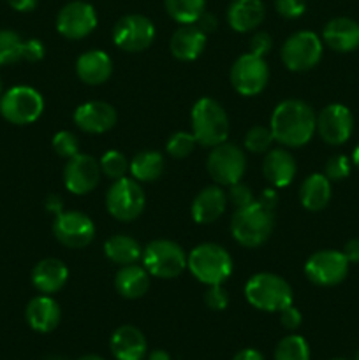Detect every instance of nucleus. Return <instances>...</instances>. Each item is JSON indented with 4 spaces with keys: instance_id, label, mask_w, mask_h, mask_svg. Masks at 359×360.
I'll return each instance as SVG.
<instances>
[{
    "instance_id": "1",
    "label": "nucleus",
    "mask_w": 359,
    "mask_h": 360,
    "mask_svg": "<svg viewBox=\"0 0 359 360\" xmlns=\"http://www.w3.org/2000/svg\"><path fill=\"white\" fill-rule=\"evenodd\" d=\"M270 129L275 141L287 148H301L317 132V115L306 102L289 98L280 102L271 115Z\"/></svg>"
},
{
    "instance_id": "2",
    "label": "nucleus",
    "mask_w": 359,
    "mask_h": 360,
    "mask_svg": "<svg viewBox=\"0 0 359 360\" xmlns=\"http://www.w3.org/2000/svg\"><path fill=\"white\" fill-rule=\"evenodd\" d=\"M245 299L250 306L266 313H280L294 301L287 280L273 273H257L245 283Z\"/></svg>"
},
{
    "instance_id": "3",
    "label": "nucleus",
    "mask_w": 359,
    "mask_h": 360,
    "mask_svg": "<svg viewBox=\"0 0 359 360\" xmlns=\"http://www.w3.org/2000/svg\"><path fill=\"white\" fill-rule=\"evenodd\" d=\"M275 229V213L263 204L252 202L234 211L231 218V234L246 248H257L270 239Z\"/></svg>"
},
{
    "instance_id": "4",
    "label": "nucleus",
    "mask_w": 359,
    "mask_h": 360,
    "mask_svg": "<svg viewBox=\"0 0 359 360\" xmlns=\"http://www.w3.org/2000/svg\"><path fill=\"white\" fill-rule=\"evenodd\" d=\"M187 267L197 281L224 285L232 274V259L227 250L215 243H203L187 255Z\"/></svg>"
},
{
    "instance_id": "5",
    "label": "nucleus",
    "mask_w": 359,
    "mask_h": 360,
    "mask_svg": "<svg viewBox=\"0 0 359 360\" xmlns=\"http://www.w3.org/2000/svg\"><path fill=\"white\" fill-rule=\"evenodd\" d=\"M192 134L201 146L215 148L229 136V118L215 98L203 97L192 108Z\"/></svg>"
},
{
    "instance_id": "6",
    "label": "nucleus",
    "mask_w": 359,
    "mask_h": 360,
    "mask_svg": "<svg viewBox=\"0 0 359 360\" xmlns=\"http://www.w3.org/2000/svg\"><path fill=\"white\" fill-rule=\"evenodd\" d=\"M143 266L150 276L172 280L187 269V255L182 246L169 239H155L143 250Z\"/></svg>"
},
{
    "instance_id": "7",
    "label": "nucleus",
    "mask_w": 359,
    "mask_h": 360,
    "mask_svg": "<svg viewBox=\"0 0 359 360\" xmlns=\"http://www.w3.org/2000/svg\"><path fill=\"white\" fill-rule=\"evenodd\" d=\"M42 111L44 98L32 86H13L0 97V115L13 125H30L41 118Z\"/></svg>"
},
{
    "instance_id": "8",
    "label": "nucleus",
    "mask_w": 359,
    "mask_h": 360,
    "mask_svg": "<svg viewBox=\"0 0 359 360\" xmlns=\"http://www.w3.org/2000/svg\"><path fill=\"white\" fill-rule=\"evenodd\" d=\"M322 39L312 30H299L292 34L282 46V62L292 72H305L313 69L322 58Z\"/></svg>"
},
{
    "instance_id": "9",
    "label": "nucleus",
    "mask_w": 359,
    "mask_h": 360,
    "mask_svg": "<svg viewBox=\"0 0 359 360\" xmlns=\"http://www.w3.org/2000/svg\"><path fill=\"white\" fill-rule=\"evenodd\" d=\"M144 204V192L141 188L139 181L134 178H120L113 181L106 193V207L109 214L118 221H132L143 213Z\"/></svg>"
},
{
    "instance_id": "10",
    "label": "nucleus",
    "mask_w": 359,
    "mask_h": 360,
    "mask_svg": "<svg viewBox=\"0 0 359 360\" xmlns=\"http://www.w3.org/2000/svg\"><path fill=\"white\" fill-rule=\"evenodd\" d=\"M208 174L217 185L231 186L241 181L246 169V157L236 144L222 143L211 148L206 160Z\"/></svg>"
},
{
    "instance_id": "11",
    "label": "nucleus",
    "mask_w": 359,
    "mask_h": 360,
    "mask_svg": "<svg viewBox=\"0 0 359 360\" xmlns=\"http://www.w3.org/2000/svg\"><path fill=\"white\" fill-rule=\"evenodd\" d=\"M270 81V67L266 60L253 53L239 56L231 67V83L243 97H256Z\"/></svg>"
},
{
    "instance_id": "12",
    "label": "nucleus",
    "mask_w": 359,
    "mask_h": 360,
    "mask_svg": "<svg viewBox=\"0 0 359 360\" xmlns=\"http://www.w3.org/2000/svg\"><path fill=\"white\" fill-rule=\"evenodd\" d=\"M351 262L344 252L338 250H320L308 257L305 264V274L317 287H334L347 278Z\"/></svg>"
},
{
    "instance_id": "13",
    "label": "nucleus",
    "mask_w": 359,
    "mask_h": 360,
    "mask_svg": "<svg viewBox=\"0 0 359 360\" xmlns=\"http://www.w3.org/2000/svg\"><path fill=\"white\" fill-rule=\"evenodd\" d=\"M155 25L143 14H127L113 27V41L127 53H141L151 46Z\"/></svg>"
},
{
    "instance_id": "14",
    "label": "nucleus",
    "mask_w": 359,
    "mask_h": 360,
    "mask_svg": "<svg viewBox=\"0 0 359 360\" xmlns=\"http://www.w3.org/2000/svg\"><path fill=\"white\" fill-rule=\"evenodd\" d=\"M95 27H97V11L92 4L83 0L65 4L56 14V30L70 41L87 37L95 30Z\"/></svg>"
},
{
    "instance_id": "15",
    "label": "nucleus",
    "mask_w": 359,
    "mask_h": 360,
    "mask_svg": "<svg viewBox=\"0 0 359 360\" xmlns=\"http://www.w3.org/2000/svg\"><path fill=\"white\" fill-rule=\"evenodd\" d=\"M53 234L67 248H84L94 241L95 225L81 211H62L53 221Z\"/></svg>"
},
{
    "instance_id": "16",
    "label": "nucleus",
    "mask_w": 359,
    "mask_h": 360,
    "mask_svg": "<svg viewBox=\"0 0 359 360\" xmlns=\"http://www.w3.org/2000/svg\"><path fill=\"white\" fill-rule=\"evenodd\" d=\"M317 132L324 143L341 146L354 132V116L344 104H329L317 115Z\"/></svg>"
},
{
    "instance_id": "17",
    "label": "nucleus",
    "mask_w": 359,
    "mask_h": 360,
    "mask_svg": "<svg viewBox=\"0 0 359 360\" xmlns=\"http://www.w3.org/2000/svg\"><path fill=\"white\" fill-rule=\"evenodd\" d=\"M101 172V164L92 155L77 153L63 169V183L74 195H87L99 185Z\"/></svg>"
},
{
    "instance_id": "18",
    "label": "nucleus",
    "mask_w": 359,
    "mask_h": 360,
    "mask_svg": "<svg viewBox=\"0 0 359 360\" xmlns=\"http://www.w3.org/2000/svg\"><path fill=\"white\" fill-rule=\"evenodd\" d=\"M74 123L87 134H104L116 123V111L111 104L102 101H90L77 105L74 111Z\"/></svg>"
},
{
    "instance_id": "19",
    "label": "nucleus",
    "mask_w": 359,
    "mask_h": 360,
    "mask_svg": "<svg viewBox=\"0 0 359 360\" xmlns=\"http://www.w3.org/2000/svg\"><path fill=\"white\" fill-rule=\"evenodd\" d=\"M322 42L336 53H351L359 48V23L352 18L338 16L322 28Z\"/></svg>"
},
{
    "instance_id": "20",
    "label": "nucleus",
    "mask_w": 359,
    "mask_h": 360,
    "mask_svg": "<svg viewBox=\"0 0 359 360\" xmlns=\"http://www.w3.org/2000/svg\"><path fill=\"white\" fill-rule=\"evenodd\" d=\"M62 311L51 295L41 294L32 299L25 308V320L32 330L39 334H48L58 327Z\"/></svg>"
},
{
    "instance_id": "21",
    "label": "nucleus",
    "mask_w": 359,
    "mask_h": 360,
    "mask_svg": "<svg viewBox=\"0 0 359 360\" xmlns=\"http://www.w3.org/2000/svg\"><path fill=\"white\" fill-rule=\"evenodd\" d=\"M109 350L116 360H144L148 343L144 334L134 326H122L111 334Z\"/></svg>"
},
{
    "instance_id": "22",
    "label": "nucleus",
    "mask_w": 359,
    "mask_h": 360,
    "mask_svg": "<svg viewBox=\"0 0 359 360\" xmlns=\"http://www.w3.org/2000/svg\"><path fill=\"white\" fill-rule=\"evenodd\" d=\"M227 206V193L220 185H211L201 190L192 202V218L196 224L208 225L217 221Z\"/></svg>"
},
{
    "instance_id": "23",
    "label": "nucleus",
    "mask_w": 359,
    "mask_h": 360,
    "mask_svg": "<svg viewBox=\"0 0 359 360\" xmlns=\"http://www.w3.org/2000/svg\"><path fill=\"white\" fill-rule=\"evenodd\" d=\"M263 174L273 188H285L296 176V160L284 148H273L264 155Z\"/></svg>"
},
{
    "instance_id": "24",
    "label": "nucleus",
    "mask_w": 359,
    "mask_h": 360,
    "mask_svg": "<svg viewBox=\"0 0 359 360\" xmlns=\"http://www.w3.org/2000/svg\"><path fill=\"white\" fill-rule=\"evenodd\" d=\"M169 48L176 60L192 62V60L199 58L201 53L206 48V34L196 23L182 25L172 34Z\"/></svg>"
},
{
    "instance_id": "25",
    "label": "nucleus",
    "mask_w": 359,
    "mask_h": 360,
    "mask_svg": "<svg viewBox=\"0 0 359 360\" xmlns=\"http://www.w3.org/2000/svg\"><path fill=\"white\" fill-rule=\"evenodd\" d=\"M69 280V269L58 259H44L32 271V285L41 294L53 295L62 290Z\"/></svg>"
},
{
    "instance_id": "26",
    "label": "nucleus",
    "mask_w": 359,
    "mask_h": 360,
    "mask_svg": "<svg viewBox=\"0 0 359 360\" xmlns=\"http://www.w3.org/2000/svg\"><path fill=\"white\" fill-rule=\"evenodd\" d=\"M266 16L263 0H232L227 9L229 27L239 34H246L259 27Z\"/></svg>"
},
{
    "instance_id": "27",
    "label": "nucleus",
    "mask_w": 359,
    "mask_h": 360,
    "mask_svg": "<svg viewBox=\"0 0 359 360\" xmlns=\"http://www.w3.org/2000/svg\"><path fill=\"white\" fill-rule=\"evenodd\" d=\"M113 72V62L102 49H90L83 53L76 62V74L84 84L99 86L106 83Z\"/></svg>"
},
{
    "instance_id": "28",
    "label": "nucleus",
    "mask_w": 359,
    "mask_h": 360,
    "mask_svg": "<svg viewBox=\"0 0 359 360\" xmlns=\"http://www.w3.org/2000/svg\"><path fill=\"white\" fill-rule=\"evenodd\" d=\"M115 288L122 297L125 299H139L150 288V273L144 269V266L129 264L122 266V269L116 273Z\"/></svg>"
},
{
    "instance_id": "29",
    "label": "nucleus",
    "mask_w": 359,
    "mask_h": 360,
    "mask_svg": "<svg viewBox=\"0 0 359 360\" xmlns=\"http://www.w3.org/2000/svg\"><path fill=\"white\" fill-rule=\"evenodd\" d=\"M331 200V181L326 174L313 172L299 188V202L306 211H322Z\"/></svg>"
},
{
    "instance_id": "30",
    "label": "nucleus",
    "mask_w": 359,
    "mask_h": 360,
    "mask_svg": "<svg viewBox=\"0 0 359 360\" xmlns=\"http://www.w3.org/2000/svg\"><path fill=\"white\" fill-rule=\"evenodd\" d=\"M165 167L164 155L155 150H144L137 153L129 164V171L132 178L139 183L157 181Z\"/></svg>"
},
{
    "instance_id": "31",
    "label": "nucleus",
    "mask_w": 359,
    "mask_h": 360,
    "mask_svg": "<svg viewBox=\"0 0 359 360\" xmlns=\"http://www.w3.org/2000/svg\"><path fill=\"white\" fill-rule=\"evenodd\" d=\"M104 255L118 266H129L141 259L143 248L137 239L125 234H116L104 243Z\"/></svg>"
},
{
    "instance_id": "32",
    "label": "nucleus",
    "mask_w": 359,
    "mask_h": 360,
    "mask_svg": "<svg viewBox=\"0 0 359 360\" xmlns=\"http://www.w3.org/2000/svg\"><path fill=\"white\" fill-rule=\"evenodd\" d=\"M169 16L180 25L196 23L204 13L206 0H164Z\"/></svg>"
},
{
    "instance_id": "33",
    "label": "nucleus",
    "mask_w": 359,
    "mask_h": 360,
    "mask_svg": "<svg viewBox=\"0 0 359 360\" xmlns=\"http://www.w3.org/2000/svg\"><path fill=\"white\" fill-rule=\"evenodd\" d=\"M275 360H310L308 341L299 334H289L278 341Z\"/></svg>"
},
{
    "instance_id": "34",
    "label": "nucleus",
    "mask_w": 359,
    "mask_h": 360,
    "mask_svg": "<svg viewBox=\"0 0 359 360\" xmlns=\"http://www.w3.org/2000/svg\"><path fill=\"white\" fill-rule=\"evenodd\" d=\"M23 39L14 30H0V67L23 60Z\"/></svg>"
},
{
    "instance_id": "35",
    "label": "nucleus",
    "mask_w": 359,
    "mask_h": 360,
    "mask_svg": "<svg viewBox=\"0 0 359 360\" xmlns=\"http://www.w3.org/2000/svg\"><path fill=\"white\" fill-rule=\"evenodd\" d=\"M275 137L271 132L270 127H252V129L246 132L245 136V148L246 151L253 155L267 153L271 150V144H273Z\"/></svg>"
},
{
    "instance_id": "36",
    "label": "nucleus",
    "mask_w": 359,
    "mask_h": 360,
    "mask_svg": "<svg viewBox=\"0 0 359 360\" xmlns=\"http://www.w3.org/2000/svg\"><path fill=\"white\" fill-rule=\"evenodd\" d=\"M99 164H101L102 174L108 176L113 181L123 178L127 174V171H129V162H127L125 155L116 150L106 151L101 160H99Z\"/></svg>"
},
{
    "instance_id": "37",
    "label": "nucleus",
    "mask_w": 359,
    "mask_h": 360,
    "mask_svg": "<svg viewBox=\"0 0 359 360\" xmlns=\"http://www.w3.org/2000/svg\"><path fill=\"white\" fill-rule=\"evenodd\" d=\"M196 144H197V141H196V137H194V134L175 132L168 139L165 151H168V153L175 158H185L192 153L194 148H196Z\"/></svg>"
},
{
    "instance_id": "38",
    "label": "nucleus",
    "mask_w": 359,
    "mask_h": 360,
    "mask_svg": "<svg viewBox=\"0 0 359 360\" xmlns=\"http://www.w3.org/2000/svg\"><path fill=\"white\" fill-rule=\"evenodd\" d=\"M53 150L56 151V155L63 158H73L74 155L80 153V139L74 136L69 130H60L53 136Z\"/></svg>"
},
{
    "instance_id": "39",
    "label": "nucleus",
    "mask_w": 359,
    "mask_h": 360,
    "mask_svg": "<svg viewBox=\"0 0 359 360\" xmlns=\"http://www.w3.org/2000/svg\"><path fill=\"white\" fill-rule=\"evenodd\" d=\"M351 171L352 160L348 157H345V155H334V157H331L326 162V167H324V174H326V178L331 183L347 179L351 176Z\"/></svg>"
},
{
    "instance_id": "40",
    "label": "nucleus",
    "mask_w": 359,
    "mask_h": 360,
    "mask_svg": "<svg viewBox=\"0 0 359 360\" xmlns=\"http://www.w3.org/2000/svg\"><path fill=\"white\" fill-rule=\"evenodd\" d=\"M204 302L213 311H222L229 306V294L222 285H210L204 292Z\"/></svg>"
},
{
    "instance_id": "41",
    "label": "nucleus",
    "mask_w": 359,
    "mask_h": 360,
    "mask_svg": "<svg viewBox=\"0 0 359 360\" xmlns=\"http://www.w3.org/2000/svg\"><path fill=\"white\" fill-rule=\"evenodd\" d=\"M227 200L231 204H234L236 210H239V207H245L248 206V204L256 202V197H253L252 188H248V186L243 185V183L239 181L229 186Z\"/></svg>"
},
{
    "instance_id": "42",
    "label": "nucleus",
    "mask_w": 359,
    "mask_h": 360,
    "mask_svg": "<svg viewBox=\"0 0 359 360\" xmlns=\"http://www.w3.org/2000/svg\"><path fill=\"white\" fill-rule=\"evenodd\" d=\"M275 9L287 20H296L306 11V0H275Z\"/></svg>"
},
{
    "instance_id": "43",
    "label": "nucleus",
    "mask_w": 359,
    "mask_h": 360,
    "mask_svg": "<svg viewBox=\"0 0 359 360\" xmlns=\"http://www.w3.org/2000/svg\"><path fill=\"white\" fill-rule=\"evenodd\" d=\"M273 48V39L267 32H257L252 39H250V53L259 56H266Z\"/></svg>"
},
{
    "instance_id": "44",
    "label": "nucleus",
    "mask_w": 359,
    "mask_h": 360,
    "mask_svg": "<svg viewBox=\"0 0 359 360\" xmlns=\"http://www.w3.org/2000/svg\"><path fill=\"white\" fill-rule=\"evenodd\" d=\"M46 48L39 39H28L23 42V60L25 62H39L44 58Z\"/></svg>"
},
{
    "instance_id": "45",
    "label": "nucleus",
    "mask_w": 359,
    "mask_h": 360,
    "mask_svg": "<svg viewBox=\"0 0 359 360\" xmlns=\"http://www.w3.org/2000/svg\"><path fill=\"white\" fill-rule=\"evenodd\" d=\"M301 322H303L301 313H299V309L294 308L292 304L280 311V323L287 330H296L299 326H301Z\"/></svg>"
},
{
    "instance_id": "46",
    "label": "nucleus",
    "mask_w": 359,
    "mask_h": 360,
    "mask_svg": "<svg viewBox=\"0 0 359 360\" xmlns=\"http://www.w3.org/2000/svg\"><path fill=\"white\" fill-rule=\"evenodd\" d=\"M196 25L204 32V34H211L213 30H217L218 21L217 18H215V14L206 13V11H204V13L199 16V20L196 21Z\"/></svg>"
},
{
    "instance_id": "47",
    "label": "nucleus",
    "mask_w": 359,
    "mask_h": 360,
    "mask_svg": "<svg viewBox=\"0 0 359 360\" xmlns=\"http://www.w3.org/2000/svg\"><path fill=\"white\" fill-rule=\"evenodd\" d=\"M257 202L263 204L264 207H267V210L275 211V207L278 206V193L275 188H266L260 192V195L257 197Z\"/></svg>"
},
{
    "instance_id": "48",
    "label": "nucleus",
    "mask_w": 359,
    "mask_h": 360,
    "mask_svg": "<svg viewBox=\"0 0 359 360\" xmlns=\"http://www.w3.org/2000/svg\"><path fill=\"white\" fill-rule=\"evenodd\" d=\"M344 255L351 264H359V238L348 239L344 246Z\"/></svg>"
},
{
    "instance_id": "49",
    "label": "nucleus",
    "mask_w": 359,
    "mask_h": 360,
    "mask_svg": "<svg viewBox=\"0 0 359 360\" xmlns=\"http://www.w3.org/2000/svg\"><path fill=\"white\" fill-rule=\"evenodd\" d=\"M37 2L39 0H7V4L18 13H30L37 7Z\"/></svg>"
},
{
    "instance_id": "50",
    "label": "nucleus",
    "mask_w": 359,
    "mask_h": 360,
    "mask_svg": "<svg viewBox=\"0 0 359 360\" xmlns=\"http://www.w3.org/2000/svg\"><path fill=\"white\" fill-rule=\"evenodd\" d=\"M232 360H264V357L256 348H243L232 357Z\"/></svg>"
},
{
    "instance_id": "51",
    "label": "nucleus",
    "mask_w": 359,
    "mask_h": 360,
    "mask_svg": "<svg viewBox=\"0 0 359 360\" xmlns=\"http://www.w3.org/2000/svg\"><path fill=\"white\" fill-rule=\"evenodd\" d=\"M62 207H63V202L58 195H49L48 200H46V210H48L49 213L60 214L63 211Z\"/></svg>"
},
{
    "instance_id": "52",
    "label": "nucleus",
    "mask_w": 359,
    "mask_h": 360,
    "mask_svg": "<svg viewBox=\"0 0 359 360\" xmlns=\"http://www.w3.org/2000/svg\"><path fill=\"white\" fill-rule=\"evenodd\" d=\"M146 357L148 360H171V355L165 350H151Z\"/></svg>"
},
{
    "instance_id": "53",
    "label": "nucleus",
    "mask_w": 359,
    "mask_h": 360,
    "mask_svg": "<svg viewBox=\"0 0 359 360\" xmlns=\"http://www.w3.org/2000/svg\"><path fill=\"white\" fill-rule=\"evenodd\" d=\"M352 164L359 169V144L354 148V151H352Z\"/></svg>"
},
{
    "instance_id": "54",
    "label": "nucleus",
    "mask_w": 359,
    "mask_h": 360,
    "mask_svg": "<svg viewBox=\"0 0 359 360\" xmlns=\"http://www.w3.org/2000/svg\"><path fill=\"white\" fill-rule=\"evenodd\" d=\"M77 360H106L104 357H101V355H94V354H88V355H83L81 359Z\"/></svg>"
},
{
    "instance_id": "55",
    "label": "nucleus",
    "mask_w": 359,
    "mask_h": 360,
    "mask_svg": "<svg viewBox=\"0 0 359 360\" xmlns=\"http://www.w3.org/2000/svg\"><path fill=\"white\" fill-rule=\"evenodd\" d=\"M2 94H4V91H2V79H0V97H2Z\"/></svg>"
},
{
    "instance_id": "56",
    "label": "nucleus",
    "mask_w": 359,
    "mask_h": 360,
    "mask_svg": "<svg viewBox=\"0 0 359 360\" xmlns=\"http://www.w3.org/2000/svg\"><path fill=\"white\" fill-rule=\"evenodd\" d=\"M354 360H359V348H358V352H355V359Z\"/></svg>"
},
{
    "instance_id": "57",
    "label": "nucleus",
    "mask_w": 359,
    "mask_h": 360,
    "mask_svg": "<svg viewBox=\"0 0 359 360\" xmlns=\"http://www.w3.org/2000/svg\"><path fill=\"white\" fill-rule=\"evenodd\" d=\"M331 360H347V359H331Z\"/></svg>"
}]
</instances>
